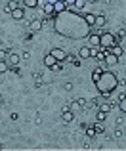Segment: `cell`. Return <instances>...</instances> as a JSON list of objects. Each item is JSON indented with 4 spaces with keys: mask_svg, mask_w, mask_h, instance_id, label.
Returning a JSON list of instances; mask_svg holds the SVG:
<instances>
[{
    "mask_svg": "<svg viewBox=\"0 0 126 151\" xmlns=\"http://www.w3.org/2000/svg\"><path fill=\"white\" fill-rule=\"evenodd\" d=\"M96 88H98V92L101 94L103 98H109L113 94V90L118 86V78L115 73H111V71H103L101 73V77H99L98 82H94Z\"/></svg>",
    "mask_w": 126,
    "mask_h": 151,
    "instance_id": "obj_1",
    "label": "cell"
},
{
    "mask_svg": "<svg viewBox=\"0 0 126 151\" xmlns=\"http://www.w3.org/2000/svg\"><path fill=\"white\" fill-rule=\"evenodd\" d=\"M117 44V38L113 33H103L101 35V46H115Z\"/></svg>",
    "mask_w": 126,
    "mask_h": 151,
    "instance_id": "obj_2",
    "label": "cell"
},
{
    "mask_svg": "<svg viewBox=\"0 0 126 151\" xmlns=\"http://www.w3.org/2000/svg\"><path fill=\"white\" fill-rule=\"evenodd\" d=\"M88 42H90V46H101V35H98V33H92V35H88Z\"/></svg>",
    "mask_w": 126,
    "mask_h": 151,
    "instance_id": "obj_3",
    "label": "cell"
},
{
    "mask_svg": "<svg viewBox=\"0 0 126 151\" xmlns=\"http://www.w3.org/2000/svg\"><path fill=\"white\" fill-rule=\"evenodd\" d=\"M103 63H107L109 67H111V65H117L118 63V55H115L113 52H109V54H105V61Z\"/></svg>",
    "mask_w": 126,
    "mask_h": 151,
    "instance_id": "obj_4",
    "label": "cell"
},
{
    "mask_svg": "<svg viewBox=\"0 0 126 151\" xmlns=\"http://www.w3.org/2000/svg\"><path fill=\"white\" fill-rule=\"evenodd\" d=\"M80 17L86 21V25H88V27H94V23H96V15H94V14H88V12H84V14H80Z\"/></svg>",
    "mask_w": 126,
    "mask_h": 151,
    "instance_id": "obj_5",
    "label": "cell"
},
{
    "mask_svg": "<svg viewBox=\"0 0 126 151\" xmlns=\"http://www.w3.org/2000/svg\"><path fill=\"white\" fill-rule=\"evenodd\" d=\"M78 55H80V60H88V57H92V48L90 46H82L80 50H78Z\"/></svg>",
    "mask_w": 126,
    "mask_h": 151,
    "instance_id": "obj_6",
    "label": "cell"
},
{
    "mask_svg": "<svg viewBox=\"0 0 126 151\" xmlns=\"http://www.w3.org/2000/svg\"><path fill=\"white\" fill-rule=\"evenodd\" d=\"M10 15H12V17H14L15 21H21V19L25 17V12H23V6H19V8H15V10H14V12H12V14H10Z\"/></svg>",
    "mask_w": 126,
    "mask_h": 151,
    "instance_id": "obj_7",
    "label": "cell"
},
{
    "mask_svg": "<svg viewBox=\"0 0 126 151\" xmlns=\"http://www.w3.org/2000/svg\"><path fill=\"white\" fill-rule=\"evenodd\" d=\"M50 54L54 55V57H55V60H57V61H65V55H67V54H65V52L61 50V48H54V50L50 52Z\"/></svg>",
    "mask_w": 126,
    "mask_h": 151,
    "instance_id": "obj_8",
    "label": "cell"
},
{
    "mask_svg": "<svg viewBox=\"0 0 126 151\" xmlns=\"http://www.w3.org/2000/svg\"><path fill=\"white\" fill-rule=\"evenodd\" d=\"M55 63H57V60H55L52 54H46V55H44V65H46L48 69H50V67H54Z\"/></svg>",
    "mask_w": 126,
    "mask_h": 151,
    "instance_id": "obj_9",
    "label": "cell"
},
{
    "mask_svg": "<svg viewBox=\"0 0 126 151\" xmlns=\"http://www.w3.org/2000/svg\"><path fill=\"white\" fill-rule=\"evenodd\" d=\"M65 8H67L65 0H57V2L54 4V12H55V14H61V12H65Z\"/></svg>",
    "mask_w": 126,
    "mask_h": 151,
    "instance_id": "obj_10",
    "label": "cell"
},
{
    "mask_svg": "<svg viewBox=\"0 0 126 151\" xmlns=\"http://www.w3.org/2000/svg\"><path fill=\"white\" fill-rule=\"evenodd\" d=\"M61 119H63V123H71L75 119V115H73L71 109H65V111H61Z\"/></svg>",
    "mask_w": 126,
    "mask_h": 151,
    "instance_id": "obj_11",
    "label": "cell"
},
{
    "mask_svg": "<svg viewBox=\"0 0 126 151\" xmlns=\"http://www.w3.org/2000/svg\"><path fill=\"white\" fill-rule=\"evenodd\" d=\"M6 61H8L10 65H19V61H21V55H19V54H10Z\"/></svg>",
    "mask_w": 126,
    "mask_h": 151,
    "instance_id": "obj_12",
    "label": "cell"
},
{
    "mask_svg": "<svg viewBox=\"0 0 126 151\" xmlns=\"http://www.w3.org/2000/svg\"><path fill=\"white\" fill-rule=\"evenodd\" d=\"M19 6H21V4H19L17 0H8V4H6V12H8V14H12L15 8H19Z\"/></svg>",
    "mask_w": 126,
    "mask_h": 151,
    "instance_id": "obj_13",
    "label": "cell"
},
{
    "mask_svg": "<svg viewBox=\"0 0 126 151\" xmlns=\"http://www.w3.org/2000/svg\"><path fill=\"white\" fill-rule=\"evenodd\" d=\"M105 23H107V17H105L103 14H98V15H96V23H94V27H103Z\"/></svg>",
    "mask_w": 126,
    "mask_h": 151,
    "instance_id": "obj_14",
    "label": "cell"
},
{
    "mask_svg": "<svg viewBox=\"0 0 126 151\" xmlns=\"http://www.w3.org/2000/svg\"><path fill=\"white\" fill-rule=\"evenodd\" d=\"M42 29V19H33L31 21V31L33 33H38Z\"/></svg>",
    "mask_w": 126,
    "mask_h": 151,
    "instance_id": "obj_15",
    "label": "cell"
},
{
    "mask_svg": "<svg viewBox=\"0 0 126 151\" xmlns=\"http://www.w3.org/2000/svg\"><path fill=\"white\" fill-rule=\"evenodd\" d=\"M118 109H120L122 113H126V96H124V94L118 96Z\"/></svg>",
    "mask_w": 126,
    "mask_h": 151,
    "instance_id": "obj_16",
    "label": "cell"
},
{
    "mask_svg": "<svg viewBox=\"0 0 126 151\" xmlns=\"http://www.w3.org/2000/svg\"><path fill=\"white\" fill-rule=\"evenodd\" d=\"M113 107H115V103H111V101H103V103L99 105V109H101V111H105V113H109V111H111Z\"/></svg>",
    "mask_w": 126,
    "mask_h": 151,
    "instance_id": "obj_17",
    "label": "cell"
},
{
    "mask_svg": "<svg viewBox=\"0 0 126 151\" xmlns=\"http://www.w3.org/2000/svg\"><path fill=\"white\" fill-rule=\"evenodd\" d=\"M101 73H103V69H94V71H92V80H94V82H98L99 80V77H101Z\"/></svg>",
    "mask_w": 126,
    "mask_h": 151,
    "instance_id": "obj_18",
    "label": "cell"
},
{
    "mask_svg": "<svg viewBox=\"0 0 126 151\" xmlns=\"http://www.w3.org/2000/svg\"><path fill=\"white\" fill-rule=\"evenodd\" d=\"M96 128H94V124H88V126H86V136L88 138H96Z\"/></svg>",
    "mask_w": 126,
    "mask_h": 151,
    "instance_id": "obj_19",
    "label": "cell"
},
{
    "mask_svg": "<svg viewBox=\"0 0 126 151\" xmlns=\"http://www.w3.org/2000/svg\"><path fill=\"white\" fill-rule=\"evenodd\" d=\"M23 6H25V8H33V10H35L36 6H38V0H23Z\"/></svg>",
    "mask_w": 126,
    "mask_h": 151,
    "instance_id": "obj_20",
    "label": "cell"
},
{
    "mask_svg": "<svg viewBox=\"0 0 126 151\" xmlns=\"http://www.w3.org/2000/svg\"><path fill=\"white\" fill-rule=\"evenodd\" d=\"M111 52H113L115 55H118V57H120V55H122V46H118V44L111 46Z\"/></svg>",
    "mask_w": 126,
    "mask_h": 151,
    "instance_id": "obj_21",
    "label": "cell"
},
{
    "mask_svg": "<svg viewBox=\"0 0 126 151\" xmlns=\"http://www.w3.org/2000/svg\"><path fill=\"white\" fill-rule=\"evenodd\" d=\"M96 119H98L99 123H103V121H107V113L99 109V111H98V115H96Z\"/></svg>",
    "mask_w": 126,
    "mask_h": 151,
    "instance_id": "obj_22",
    "label": "cell"
},
{
    "mask_svg": "<svg viewBox=\"0 0 126 151\" xmlns=\"http://www.w3.org/2000/svg\"><path fill=\"white\" fill-rule=\"evenodd\" d=\"M8 69H10V63L6 60H0V73H6Z\"/></svg>",
    "mask_w": 126,
    "mask_h": 151,
    "instance_id": "obj_23",
    "label": "cell"
},
{
    "mask_svg": "<svg viewBox=\"0 0 126 151\" xmlns=\"http://www.w3.org/2000/svg\"><path fill=\"white\" fill-rule=\"evenodd\" d=\"M61 69H63V61H57L54 67H50V71H54V73H59Z\"/></svg>",
    "mask_w": 126,
    "mask_h": 151,
    "instance_id": "obj_24",
    "label": "cell"
},
{
    "mask_svg": "<svg viewBox=\"0 0 126 151\" xmlns=\"http://www.w3.org/2000/svg\"><path fill=\"white\" fill-rule=\"evenodd\" d=\"M84 4H86V0H75V4H73V6H75L78 12H80V10L84 8Z\"/></svg>",
    "mask_w": 126,
    "mask_h": 151,
    "instance_id": "obj_25",
    "label": "cell"
},
{
    "mask_svg": "<svg viewBox=\"0 0 126 151\" xmlns=\"http://www.w3.org/2000/svg\"><path fill=\"white\" fill-rule=\"evenodd\" d=\"M73 88H75V84H73V82H65V84H63V90H65V92H71Z\"/></svg>",
    "mask_w": 126,
    "mask_h": 151,
    "instance_id": "obj_26",
    "label": "cell"
},
{
    "mask_svg": "<svg viewBox=\"0 0 126 151\" xmlns=\"http://www.w3.org/2000/svg\"><path fill=\"white\" fill-rule=\"evenodd\" d=\"M8 55H10V54L4 50V48H0V60H8Z\"/></svg>",
    "mask_w": 126,
    "mask_h": 151,
    "instance_id": "obj_27",
    "label": "cell"
},
{
    "mask_svg": "<svg viewBox=\"0 0 126 151\" xmlns=\"http://www.w3.org/2000/svg\"><path fill=\"white\" fill-rule=\"evenodd\" d=\"M65 61H69V63H75V61H77V57H75V55H71V54H67V55H65Z\"/></svg>",
    "mask_w": 126,
    "mask_h": 151,
    "instance_id": "obj_28",
    "label": "cell"
},
{
    "mask_svg": "<svg viewBox=\"0 0 126 151\" xmlns=\"http://www.w3.org/2000/svg\"><path fill=\"white\" fill-rule=\"evenodd\" d=\"M94 128H96V132H103L105 126H103V124H99V121H98V124H94Z\"/></svg>",
    "mask_w": 126,
    "mask_h": 151,
    "instance_id": "obj_29",
    "label": "cell"
},
{
    "mask_svg": "<svg viewBox=\"0 0 126 151\" xmlns=\"http://www.w3.org/2000/svg\"><path fill=\"white\" fill-rule=\"evenodd\" d=\"M94 57H98V60L101 61V63H103V61H105V54H103V52H98V54H96Z\"/></svg>",
    "mask_w": 126,
    "mask_h": 151,
    "instance_id": "obj_30",
    "label": "cell"
},
{
    "mask_svg": "<svg viewBox=\"0 0 126 151\" xmlns=\"http://www.w3.org/2000/svg\"><path fill=\"white\" fill-rule=\"evenodd\" d=\"M69 107H71V109H78V107H80V103H78V101L75 100V101H73V103H71V105H69Z\"/></svg>",
    "mask_w": 126,
    "mask_h": 151,
    "instance_id": "obj_31",
    "label": "cell"
},
{
    "mask_svg": "<svg viewBox=\"0 0 126 151\" xmlns=\"http://www.w3.org/2000/svg\"><path fill=\"white\" fill-rule=\"evenodd\" d=\"M115 138H122V130H120V128L115 130Z\"/></svg>",
    "mask_w": 126,
    "mask_h": 151,
    "instance_id": "obj_32",
    "label": "cell"
},
{
    "mask_svg": "<svg viewBox=\"0 0 126 151\" xmlns=\"http://www.w3.org/2000/svg\"><path fill=\"white\" fill-rule=\"evenodd\" d=\"M65 4H75V0H65Z\"/></svg>",
    "mask_w": 126,
    "mask_h": 151,
    "instance_id": "obj_33",
    "label": "cell"
},
{
    "mask_svg": "<svg viewBox=\"0 0 126 151\" xmlns=\"http://www.w3.org/2000/svg\"><path fill=\"white\" fill-rule=\"evenodd\" d=\"M46 2H50V4H55V2H57V0H46Z\"/></svg>",
    "mask_w": 126,
    "mask_h": 151,
    "instance_id": "obj_34",
    "label": "cell"
},
{
    "mask_svg": "<svg viewBox=\"0 0 126 151\" xmlns=\"http://www.w3.org/2000/svg\"><path fill=\"white\" fill-rule=\"evenodd\" d=\"M2 103H4V98H2V94H0V105H2Z\"/></svg>",
    "mask_w": 126,
    "mask_h": 151,
    "instance_id": "obj_35",
    "label": "cell"
},
{
    "mask_svg": "<svg viewBox=\"0 0 126 151\" xmlns=\"http://www.w3.org/2000/svg\"><path fill=\"white\" fill-rule=\"evenodd\" d=\"M86 2H98V0H86Z\"/></svg>",
    "mask_w": 126,
    "mask_h": 151,
    "instance_id": "obj_36",
    "label": "cell"
}]
</instances>
